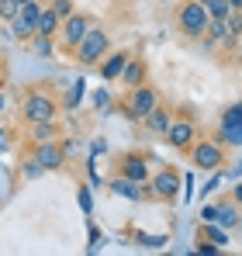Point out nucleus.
Masks as SVG:
<instances>
[{
  "label": "nucleus",
  "mask_w": 242,
  "mask_h": 256,
  "mask_svg": "<svg viewBox=\"0 0 242 256\" xmlns=\"http://www.w3.org/2000/svg\"><path fill=\"white\" fill-rule=\"evenodd\" d=\"M187 156H190V163L198 166V170H222V163H225V142L218 138V135H211V138H194V146L187 149Z\"/></svg>",
  "instance_id": "nucleus-3"
},
{
  "label": "nucleus",
  "mask_w": 242,
  "mask_h": 256,
  "mask_svg": "<svg viewBox=\"0 0 242 256\" xmlns=\"http://www.w3.org/2000/svg\"><path fill=\"white\" fill-rule=\"evenodd\" d=\"M108 52H111V35H108L100 24H94L80 38V45L73 48V59H76L80 66H100V59H104Z\"/></svg>",
  "instance_id": "nucleus-2"
},
{
  "label": "nucleus",
  "mask_w": 242,
  "mask_h": 256,
  "mask_svg": "<svg viewBox=\"0 0 242 256\" xmlns=\"http://www.w3.org/2000/svg\"><path fill=\"white\" fill-rule=\"evenodd\" d=\"M201 222H214V204H204L201 208Z\"/></svg>",
  "instance_id": "nucleus-32"
},
{
  "label": "nucleus",
  "mask_w": 242,
  "mask_h": 256,
  "mask_svg": "<svg viewBox=\"0 0 242 256\" xmlns=\"http://www.w3.org/2000/svg\"><path fill=\"white\" fill-rule=\"evenodd\" d=\"M170 122H173V114H170V111H166V108H152V111H149V114H146V118H142V125L149 128V132H152V135H166V128H170Z\"/></svg>",
  "instance_id": "nucleus-15"
},
{
  "label": "nucleus",
  "mask_w": 242,
  "mask_h": 256,
  "mask_svg": "<svg viewBox=\"0 0 242 256\" xmlns=\"http://www.w3.org/2000/svg\"><path fill=\"white\" fill-rule=\"evenodd\" d=\"M108 190L111 194H118V198H128V201H152V190H149V180L146 184H138V180H132V176H124V173H118V176H111L108 180Z\"/></svg>",
  "instance_id": "nucleus-9"
},
{
  "label": "nucleus",
  "mask_w": 242,
  "mask_h": 256,
  "mask_svg": "<svg viewBox=\"0 0 242 256\" xmlns=\"http://www.w3.org/2000/svg\"><path fill=\"white\" fill-rule=\"evenodd\" d=\"M56 135H59V125H56V122H32V138H35V142L56 138Z\"/></svg>",
  "instance_id": "nucleus-21"
},
{
  "label": "nucleus",
  "mask_w": 242,
  "mask_h": 256,
  "mask_svg": "<svg viewBox=\"0 0 242 256\" xmlns=\"http://www.w3.org/2000/svg\"><path fill=\"white\" fill-rule=\"evenodd\" d=\"M222 176H225V173H218V170H214V176H211V180H208V184L201 187V198H204V194H211V190H218V184H222Z\"/></svg>",
  "instance_id": "nucleus-30"
},
{
  "label": "nucleus",
  "mask_w": 242,
  "mask_h": 256,
  "mask_svg": "<svg viewBox=\"0 0 242 256\" xmlns=\"http://www.w3.org/2000/svg\"><path fill=\"white\" fill-rule=\"evenodd\" d=\"M214 222H218L222 228H239V204H236V201L214 204Z\"/></svg>",
  "instance_id": "nucleus-16"
},
{
  "label": "nucleus",
  "mask_w": 242,
  "mask_h": 256,
  "mask_svg": "<svg viewBox=\"0 0 242 256\" xmlns=\"http://www.w3.org/2000/svg\"><path fill=\"white\" fill-rule=\"evenodd\" d=\"M128 59H132V52H128V48H111V52L100 59V66H97V70H100V80H118Z\"/></svg>",
  "instance_id": "nucleus-11"
},
{
  "label": "nucleus",
  "mask_w": 242,
  "mask_h": 256,
  "mask_svg": "<svg viewBox=\"0 0 242 256\" xmlns=\"http://www.w3.org/2000/svg\"><path fill=\"white\" fill-rule=\"evenodd\" d=\"M59 28H62V18H59L52 7H45L38 14V32L42 35H59Z\"/></svg>",
  "instance_id": "nucleus-19"
},
{
  "label": "nucleus",
  "mask_w": 242,
  "mask_h": 256,
  "mask_svg": "<svg viewBox=\"0 0 242 256\" xmlns=\"http://www.w3.org/2000/svg\"><path fill=\"white\" fill-rule=\"evenodd\" d=\"M198 239H204V242H214L218 250L228 242V228H222L218 222H201V232H198Z\"/></svg>",
  "instance_id": "nucleus-17"
},
{
  "label": "nucleus",
  "mask_w": 242,
  "mask_h": 256,
  "mask_svg": "<svg viewBox=\"0 0 242 256\" xmlns=\"http://www.w3.org/2000/svg\"><path fill=\"white\" fill-rule=\"evenodd\" d=\"M228 7H232V10H242V0H228Z\"/></svg>",
  "instance_id": "nucleus-35"
},
{
  "label": "nucleus",
  "mask_w": 242,
  "mask_h": 256,
  "mask_svg": "<svg viewBox=\"0 0 242 256\" xmlns=\"http://www.w3.org/2000/svg\"><path fill=\"white\" fill-rule=\"evenodd\" d=\"M94 108L97 111H111V94L100 86V90H94Z\"/></svg>",
  "instance_id": "nucleus-28"
},
{
  "label": "nucleus",
  "mask_w": 242,
  "mask_h": 256,
  "mask_svg": "<svg viewBox=\"0 0 242 256\" xmlns=\"http://www.w3.org/2000/svg\"><path fill=\"white\" fill-rule=\"evenodd\" d=\"M56 97L48 94V90H28L24 94V100H21V114H24V122L32 125V122H56Z\"/></svg>",
  "instance_id": "nucleus-6"
},
{
  "label": "nucleus",
  "mask_w": 242,
  "mask_h": 256,
  "mask_svg": "<svg viewBox=\"0 0 242 256\" xmlns=\"http://www.w3.org/2000/svg\"><path fill=\"white\" fill-rule=\"evenodd\" d=\"M121 80L128 86H142V84H149V66L138 59V56H132L128 62H124V70H121Z\"/></svg>",
  "instance_id": "nucleus-13"
},
{
  "label": "nucleus",
  "mask_w": 242,
  "mask_h": 256,
  "mask_svg": "<svg viewBox=\"0 0 242 256\" xmlns=\"http://www.w3.org/2000/svg\"><path fill=\"white\" fill-rule=\"evenodd\" d=\"M180 184H184V173L176 166H160V170L149 176V190H152V201L162 204H173L180 198Z\"/></svg>",
  "instance_id": "nucleus-4"
},
{
  "label": "nucleus",
  "mask_w": 242,
  "mask_h": 256,
  "mask_svg": "<svg viewBox=\"0 0 242 256\" xmlns=\"http://www.w3.org/2000/svg\"><path fill=\"white\" fill-rule=\"evenodd\" d=\"M239 232H242V214H239Z\"/></svg>",
  "instance_id": "nucleus-38"
},
{
  "label": "nucleus",
  "mask_w": 242,
  "mask_h": 256,
  "mask_svg": "<svg viewBox=\"0 0 242 256\" xmlns=\"http://www.w3.org/2000/svg\"><path fill=\"white\" fill-rule=\"evenodd\" d=\"M18 10H21V4H18V0H0V21H7V24H10V21L18 18Z\"/></svg>",
  "instance_id": "nucleus-24"
},
{
  "label": "nucleus",
  "mask_w": 242,
  "mask_h": 256,
  "mask_svg": "<svg viewBox=\"0 0 242 256\" xmlns=\"http://www.w3.org/2000/svg\"><path fill=\"white\" fill-rule=\"evenodd\" d=\"M232 122H242V100L239 104H228V108L222 111V125H232Z\"/></svg>",
  "instance_id": "nucleus-26"
},
{
  "label": "nucleus",
  "mask_w": 242,
  "mask_h": 256,
  "mask_svg": "<svg viewBox=\"0 0 242 256\" xmlns=\"http://www.w3.org/2000/svg\"><path fill=\"white\" fill-rule=\"evenodd\" d=\"M232 201H236V204H239V208H242V180H239V184H236V187H232Z\"/></svg>",
  "instance_id": "nucleus-33"
},
{
  "label": "nucleus",
  "mask_w": 242,
  "mask_h": 256,
  "mask_svg": "<svg viewBox=\"0 0 242 256\" xmlns=\"http://www.w3.org/2000/svg\"><path fill=\"white\" fill-rule=\"evenodd\" d=\"M236 56H239V62H242V38H239V48H236Z\"/></svg>",
  "instance_id": "nucleus-37"
},
{
  "label": "nucleus",
  "mask_w": 242,
  "mask_h": 256,
  "mask_svg": "<svg viewBox=\"0 0 242 256\" xmlns=\"http://www.w3.org/2000/svg\"><path fill=\"white\" fill-rule=\"evenodd\" d=\"M94 24H97V21H94L90 14H83V10H73V14L62 21V28H59V35H56V38H59V45H62L66 52H73V48L80 45V38L86 35V32H90V28H94Z\"/></svg>",
  "instance_id": "nucleus-7"
},
{
  "label": "nucleus",
  "mask_w": 242,
  "mask_h": 256,
  "mask_svg": "<svg viewBox=\"0 0 242 256\" xmlns=\"http://www.w3.org/2000/svg\"><path fill=\"white\" fill-rule=\"evenodd\" d=\"M97 246H100V228H97V225H90V246H86V250L94 253Z\"/></svg>",
  "instance_id": "nucleus-31"
},
{
  "label": "nucleus",
  "mask_w": 242,
  "mask_h": 256,
  "mask_svg": "<svg viewBox=\"0 0 242 256\" xmlns=\"http://www.w3.org/2000/svg\"><path fill=\"white\" fill-rule=\"evenodd\" d=\"M28 52L38 56V59H48V56L56 52V35H42V32H35L32 42H28Z\"/></svg>",
  "instance_id": "nucleus-18"
},
{
  "label": "nucleus",
  "mask_w": 242,
  "mask_h": 256,
  "mask_svg": "<svg viewBox=\"0 0 242 256\" xmlns=\"http://www.w3.org/2000/svg\"><path fill=\"white\" fill-rule=\"evenodd\" d=\"M152 108H160V94H156V86H149V84L132 86V90H128V97L121 100V111H124L132 122H142Z\"/></svg>",
  "instance_id": "nucleus-5"
},
{
  "label": "nucleus",
  "mask_w": 242,
  "mask_h": 256,
  "mask_svg": "<svg viewBox=\"0 0 242 256\" xmlns=\"http://www.w3.org/2000/svg\"><path fill=\"white\" fill-rule=\"evenodd\" d=\"M76 201H80L83 214H90V208H94V198H90V187H80V194H76Z\"/></svg>",
  "instance_id": "nucleus-29"
},
{
  "label": "nucleus",
  "mask_w": 242,
  "mask_h": 256,
  "mask_svg": "<svg viewBox=\"0 0 242 256\" xmlns=\"http://www.w3.org/2000/svg\"><path fill=\"white\" fill-rule=\"evenodd\" d=\"M48 7H52V10H56V14H59L62 21H66V18H70V14L76 10V4H73V0H52Z\"/></svg>",
  "instance_id": "nucleus-27"
},
{
  "label": "nucleus",
  "mask_w": 242,
  "mask_h": 256,
  "mask_svg": "<svg viewBox=\"0 0 242 256\" xmlns=\"http://www.w3.org/2000/svg\"><path fill=\"white\" fill-rule=\"evenodd\" d=\"M176 152H187L190 146H194V138H198V125H194V118L190 114H176L170 128H166V135H162Z\"/></svg>",
  "instance_id": "nucleus-8"
},
{
  "label": "nucleus",
  "mask_w": 242,
  "mask_h": 256,
  "mask_svg": "<svg viewBox=\"0 0 242 256\" xmlns=\"http://www.w3.org/2000/svg\"><path fill=\"white\" fill-rule=\"evenodd\" d=\"M225 176H228V180H239V176H242V163H236L232 170H225Z\"/></svg>",
  "instance_id": "nucleus-34"
},
{
  "label": "nucleus",
  "mask_w": 242,
  "mask_h": 256,
  "mask_svg": "<svg viewBox=\"0 0 242 256\" xmlns=\"http://www.w3.org/2000/svg\"><path fill=\"white\" fill-rule=\"evenodd\" d=\"M42 173H45V166H42V163H38V160H35V156L21 163V176H24V180H38Z\"/></svg>",
  "instance_id": "nucleus-23"
},
{
  "label": "nucleus",
  "mask_w": 242,
  "mask_h": 256,
  "mask_svg": "<svg viewBox=\"0 0 242 256\" xmlns=\"http://www.w3.org/2000/svg\"><path fill=\"white\" fill-rule=\"evenodd\" d=\"M201 4L208 7V14H211V18H222V21H225V18L232 14V7H228V0H201Z\"/></svg>",
  "instance_id": "nucleus-22"
},
{
  "label": "nucleus",
  "mask_w": 242,
  "mask_h": 256,
  "mask_svg": "<svg viewBox=\"0 0 242 256\" xmlns=\"http://www.w3.org/2000/svg\"><path fill=\"white\" fill-rule=\"evenodd\" d=\"M7 35H10L14 42H24V45H28V42H32V35H35V21H32V18H24V14L18 10V18L7 24Z\"/></svg>",
  "instance_id": "nucleus-14"
},
{
  "label": "nucleus",
  "mask_w": 242,
  "mask_h": 256,
  "mask_svg": "<svg viewBox=\"0 0 242 256\" xmlns=\"http://www.w3.org/2000/svg\"><path fill=\"white\" fill-rule=\"evenodd\" d=\"M4 104H7V97H4V90H0V111H4Z\"/></svg>",
  "instance_id": "nucleus-36"
},
{
  "label": "nucleus",
  "mask_w": 242,
  "mask_h": 256,
  "mask_svg": "<svg viewBox=\"0 0 242 256\" xmlns=\"http://www.w3.org/2000/svg\"><path fill=\"white\" fill-rule=\"evenodd\" d=\"M121 173L132 176V180H138V184H146V180H149V163H146V156H138V152L121 156Z\"/></svg>",
  "instance_id": "nucleus-12"
},
{
  "label": "nucleus",
  "mask_w": 242,
  "mask_h": 256,
  "mask_svg": "<svg viewBox=\"0 0 242 256\" xmlns=\"http://www.w3.org/2000/svg\"><path fill=\"white\" fill-rule=\"evenodd\" d=\"M176 32L187 38V42H201L208 35V24H211V14L201 0H180L176 4Z\"/></svg>",
  "instance_id": "nucleus-1"
},
{
  "label": "nucleus",
  "mask_w": 242,
  "mask_h": 256,
  "mask_svg": "<svg viewBox=\"0 0 242 256\" xmlns=\"http://www.w3.org/2000/svg\"><path fill=\"white\" fill-rule=\"evenodd\" d=\"M218 138H222L225 146H242V122L222 125V128H218Z\"/></svg>",
  "instance_id": "nucleus-20"
},
{
  "label": "nucleus",
  "mask_w": 242,
  "mask_h": 256,
  "mask_svg": "<svg viewBox=\"0 0 242 256\" xmlns=\"http://www.w3.org/2000/svg\"><path fill=\"white\" fill-rule=\"evenodd\" d=\"M239 14H242V10H239Z\"/></svg>",
  "instance_id": "nucleus-41"
},
{
  "label": "nucleus",
  "mask_w": 242,
  "mask_h": 256,
  "mask_svg": "<svg viewBox=\"0 0 242 256\" xmlns=\"http://www.w3.org/2000/svg\"><path fill=\"white\" fill-rule=\"evenodd\" d=\"M18 4H28V0H18Z\"/></svg>",
  "instance_id": "nucleus-39"
},
{
  "label": "nucleus",
  "mask_w": 242,
  "mask_h": 256,
  "mask_svg": "<svg viewBox=\"0 0 242 256\" xmlns=\"http://www.w3.org/2000/svg\"><path fill=\"white\" fill-rule=\"evenodd\" d=\"M160 4H166V0H160Z\"/></svg>",
  "instance_id": "nucleus-40"
},
{
  "label": "nucleus",
  "mask_w": 242,
  "mask_h": 256,
  "mask_svg": "<svg viewBox=\"0 0 242 256\" xmlns=\"http://www.w3.org/2000/svg\"><path fill=\"white\" fill-rule=\"evenodd\" d=\"M66 142H56V138H45V142H35V160H38L45 170H59L66 163Z\"/></svg>",
  "instance_id": "nucleus-10"
},
{
  "label": "nucleus",
  "mask_w": 242,
  "mask_h": 256,
  "mask_svg": "<svg viewBox=\"0 0 242 256\" xmlns=\"http://www.w3.org/2000/svg\"><path fill=\"white\" fill-rule=\"evenodd\" d=\"M83 100V80H76L73 84V90H70V97H66V111H76Z\"/></svg>",
  "instance_id": "nucleus-25"
}]
</instances>
